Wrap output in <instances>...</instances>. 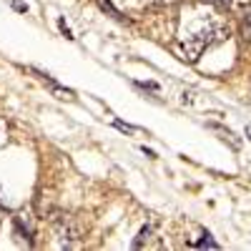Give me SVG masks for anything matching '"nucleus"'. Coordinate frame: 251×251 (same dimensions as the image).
<instances>
[{"label":"nucleus","mask_w":251,"mask_h":251,"mask_svg":"<svg viewBox=\"0 0 251 251\" xmlns=\"http://www.w3.org/2000/svg\"><path fill=\"white\" fill-rule=\"evenodd\" d=\"M224 33H228V30L216 28V25H208V28L199 30L196 35H188L186 40H181V43H178V53H181V58L188 60V63H196L199 55L203 53V48H208V46L214 43V40L224 38Z\"/></svg>","instance_id":"obj_1"},{"label":"nucleus","mask_w":251,"mask_h":251,"mask_svg":"<svg viewBox=\"0 0 251 251\" xmlns=\"http://www.w3.org/2000/svg\"><path fill=\"white\" fill-rule=\"evenodd\" d=\"M55 228H58V234L63 236V239H80V226L71 219V216H66V214H58L55 219Z\"/></svg>","instance_id":"obj_2"},{"label":"nucleus","mask_w":251,"mask_h":251,"mask_svg":"<svg viewBox=\"0 0 251 251\" xmlns=\"http://www.w3.org/2000/svg\"><path fill=\"white\" fill-rule=\"evenodd\" d=\"M188 246H194V249H219V244L211 239V234H201L199 241H191Z\"/></svg>","instance_id":"obj_3"},{"label":"nucleus","mask_w":251,"mask_h":251,"mask_svg":"<svg viewBox=\"0 0 251 251\" xmlns=\"http://www.w3.org/2000/svg\"><path fill=\"white\" fill-rule=\"evenodd\" d=\"M98 5H100V10L111 13V15H113L116 20H126V18H123V15H121V13H118V10H116L113 5H111V0H98Z\"/></svg>","instance_id":"obj_4"},{"label":"nucleus","mask_w":251,"mask_h":251,"mask_svg":"<svg viewBox=\"0 0 251 251\" xmlns=\"http://www.w3.org/2000/svg\"><path fill=\"white\" fill-rule=\"evenodd\" d=\"M149 236H151V226H143V228H141V234H138V239L133 241V249H141L143 241H149Z\"/></svg>","instance_id":"obj_5"},{"label":"nucleus","mask_w":251,"mask_h":251,"mask_svg":"<svg viewBox=\"0 0 251 251\" xmlns=\"http://www.w3.org/2000/svg\"><path fill=\"white\" fill-rule=\"evenodd\" d=\"M113 126H116L118 131H123V133H138L136 126H128V123H123V121H113Z\"/></svg>","instance_id":"obj_6"},{"label":"nucleus","mask_w":251,"mask_h":251,"mask_svg":"<svg viewBox=\"0 0 251 251\" xmlns=\"http://www.w3.org/2000/svg\"><path fill=\"white\" fill-rule=\"evenodd\" d=\"M58 28H60V33H63V35H66V38H68V40H73V38H75V35H73V33H71V28H68V25H66V20H63V18H60V20H58Z\"/></svg>","instance_id":"obj_7"},{"label":"nucleus","mask_w":251,"mask_h":251,"mask_svg":"<svg viewBox=\"0 0 251 251\" xmlns=\"http://www.w3.org/2000/svg\"><path fill=\"white\" fill-rule=\"evenodd\" d=\"M241 30H244V38H249V40H251V13L244 18V25H241Z\"/></svg>","instance_id":"obj_8"},{"label":"nucleus","mask_w":251,"mask_h":251,"mask_svg":"<svg viewBox=\"0 0 251 251\" xmlns=\"http://www.w3.org/2000/svg\"><path fill=\"white\" fill-rule=\"evenodd\" d=\"M13 8H15L18 13H25V10H28V5L23 3V0H13Z\"/></svg>","instance_id":"obj_9"},{"label":"nucleus","mask_w":251,"mask_h":251,"mask_svg":"<svg viewBox=\"0 0 251 251\" xmlns=\"http://www.w3.org/2000/svg\"><path fill=\"white\" fill-rule=\"evenodd\" d=\"M246 138L251 141V126H246Z\"/></svg>","instance_id":"obj_10"}]
</instances>
